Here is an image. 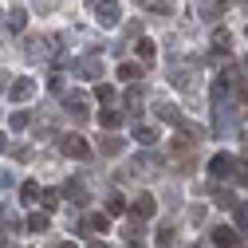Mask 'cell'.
<instances>
[{
	"instance_id": "cell-12",
	"label": "cell",
	"mask_w": 248,
	"mask_h": 248,
	"mask_svg": "<svg viewBox=\"0 0 248 248\" xmlns=\"http://www.w3.org/2000/svg\"><path fill=\"white\" fill-rule=\"evenodd\" d=\"M118 122H122V114H114V110L103 114V126H118Z\"/></svg>"
},
{
	"instance_id": "cell-13",
	"label": "cell",
	"mask_w": 248,
	"mask_h": 248,
	"mask_svg": "<svg viewBox=\"0 0 248 248\" xmlns=\"http://www.w3.org/2000/svg\"><path fill=\"white\" fill-rule=\"evenodd\" d=\"M28 229H36V232L47 229V217H32V221H28Z\"/></svg>"
},
{
	"instance_id": "cell-9",
	"label": "cell",
	"mask_w": 248,
	"mask_h": 248,
	"mask_svg": "<svg viewBox=\"0 0 248 248\" xmlns=\"http://www.w3.org/2000/svg\"><path fill=\"white\" fill-rule=\"evenodd\" d=\"M118 150H122L118 138H103V154H118Z\"/></svg>"
},
{
	"instance_id": "cell-2",
	"label": "cell",
	"mask_w": 248,
	"mask_h": 248,
	"mask_svg": "<svg viewBox=\"0 0 248 248\" xmlns=\"http://www.w3.org/2000/svg\"><path fill=\"white\" fill-rule=\"evenodd\" d=\"M63 154H71V158H87L91 150H87V142H83L79 134H67V138H63Z\"/></svg>"
},
{
	"instance_id": "cell-10",
	"label": "cell",
	"mask_w": 248,
	"mask_h": 248,
	"mask_svg": "<svg viewBox=\"0 0 248 248\" xmlns=\"http://www.w3.org/2000/svg\"><path fill=\"white\" fill-rule=\"evenodd\" d=\"M158 244H162V248H166V244H173V229H166V225H162V229H158Z\"/></svg>"
},
{
	"instance_id": "cell-8",
	"label": "cell",
	"mask_w": 248,
	"mask_h": 248,
	"mask_svg": "<svg viewBox=\"0 0 248 248\" xmlns=\"http://www.w3.org/2000/svg\"><path fill=\"white\" fill-rule=\"evenodd\" d=\"M36 197H40V185L28 181V185H24V201H36Z\"/></svg>"
},
{
	"instance_id": "cell-15",
	"label": "cell",
	"mask_w": 248,
	"mask_h": 248,
	"mask_svg": "<svg viewBox=\"0 0 248 248\" xmlns=\"http://www.w3.org/2000/svg\"><path fill=\"white\" fill-rule=\"evenodd\" d=\"M55 248H75V244H67V240H63V244H55Z\"/></svg>"
},
{
	"instance_id": "cell-11",
	"label": "cell",
	"mask_w": 248,
	"mask_h": 248,
	"mask_svg": "<svg viewBox=\"0 0 248 248\" xmlns=\"http://www.w3.org/2000/svg\"><path fill=\"white\" fill-rule=\"evenodd\" d=\"M138 55H142V59H154V44L142 40V44H138Z\"/></svg>"
},
{
	"instance_id": "cell-4",
	"label": "cell",
	"mask_w": 248,
	"mask_h": 248,
	"mask_svg": "<svg viewBox=\"0 0 248 248\" xmlns=\"http://www.w3.org/2000/svg\"><path fill=\"white\" fill-rule=\"evenodd\" d=\"M134 209H138V217H150V213H154V197H150V193H142V197L134 201Z\"/></svg>"
},
{
	"instance_id": "cell-6",
	"label": "cell",
	"mask_w": 248,
	"mask_h": 248,
	"mask_svg": "<svg viewBox=\"0 0 248 248\" xmlns=\"http://www.w3.org/2000/svg\"><path fill=\"white\" fill-rule=\"evenodd\" d=\"M158 118H166V122H177V110H173L170 103H158Z\"/></svg>"
},
{
	"instance_id": "cell-3",
	"label": "cell",
	"mask_w": 248,
	"mask_h": 248,
	"mask_svg": "<svg viewBox=\"0 0 248 248\" xmlns=\"http://www.w3.org/2000/svg\"><path fill=\"white\" fill-rule=\"evenodd\" d=\"M32 91H36V83H32V79H16V83L8 87V99H16V103H24L28 95H32Z\"/></svg>"
},
{
	"instance_id": "cell-16",
	"label": "cell",
	"mask_w": 248,
	"mask_h": 248,
	"mask_svg": "<svg viewBox=\"0 0 248 248\" xmlns=\"http://www.w3.org/2000/svg\"><path fill=\"white\" fill-rule=\"evenodd\" d=\"M91 248H107V244H99V240H95V244H91Z\"/></svg>"
},
{
	"instance_id": "cell-5",
	"label": "cell",
	"mask_w": 248,
	"mask_h": 248,
	"mask_svg": "<svg viewBox=\"0 0 248 248\" xmlns=\"http://www.w3.org/2000/svg\"><path fill=\"white\" fill-rule=\"evenodd\" d=\"M8 16H12V20H8V28H12V32H20V28L28 24V16H24L20 8H16V12H8Z\"/></svg>"
},
{
	"instance_id": "cell-1",
	"label": "cell",
	"mask_w": 248,
	"mask_h": 248,
	"mask_svg": "<svg viewBox=\"0 0 248 248\" xmlns=\"http://www.w3.org/2000/svg\"><path fill=\"white\" fill-rule=\"evenodd\" d=\"M95 16H99L103 28H114V24H118V4H114V0H99V4H95Z\"/></svg>"
},
{
	"instance_id": "cell-14",
	"label": "cell",
	"mask_w": 248,
	"mask_h": 248,
	"mask_svg": "<svg viewBox=\"0 0 248 248\" xmlns=\"http://www.w3.org/2000/svg\"><path fill=\"white\" fill-rule=\"evenodd\" d=\"M4 150H8V138H4V134H0V154H4Z\"/></svg>"
},
{
	"instance_id": "cell-7",
	"label": "cell",
	"mask_w": 248,
	"mask_h": 248,
	"mask_svg": "<svg viewBox=\"0 0 248 248\" xmlns=\"http://www.w3.org/2000/svg\"><path fill=\"white\" fill-rule=\"evenodd\" d=\"M118 75H122V79H142V71H138L134 63H122V67H118Z\"/></svg>"
}]
</instances>
